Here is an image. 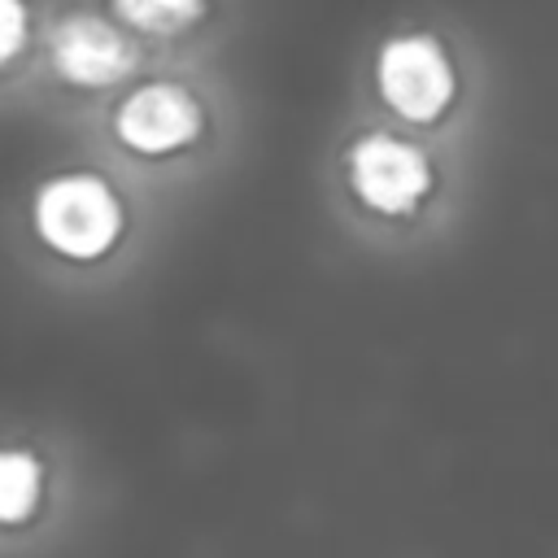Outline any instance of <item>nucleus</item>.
Listing matches in <instances>:
<instances>
[{
    "mask_svg": "<svg viewBox=\"0 0 558 558\" xmlns=\"http://www.w3.org/2000/svg\"><path fill=\"white\" fill-rule=\"evenodd\" d=\"M113 9L122 22H131L140 31L170 35V31H183L187 22H196L205 0H113Z\"/></svg>",
    "mask_w": 558,
    "mask_h": 558,
    "instance_id": "nucleus-7",
    "label": "nucleus"
},
{
    "mask_svg": "<svg viewBox=\"0 0 558 558\" xmlns=\"http://www.w3.org/2000/svg\"><path fill=\"white\" fill-rule=\"evenodd\" d=\"M26 44V4L22 0H0V65L13 61Z\"/></svg>",
    "mask_w": 558,
    "mask_h": 558,
    "instance_id": "nucleus-8",
    "label": "nucleus"
},
{
    "mask_svg": "<svg viewBox=\"0 0 558 558\" xmlns=\"http://www.w3.org/2000/svg\"><path fill=\"white\" fill-rule=\"evenodd\" d=\"M118 140L135 153H174L201 135V105L179 83L135 87L118 105Z\"/></svg>",
    "mask_w": 558,
    "mask_h": 558,
    "instance_id": "nucleus-4",
    "label": "nucleus"
},
{
    "mask_svg": "<svg viewBox=\"0 0 558 558\" xmlns=\"http://www.w3.org/2000/svg\"><path fill=\"white\" fill-rule=\"evenodd\" d=\"M379 92L384 100L410 118V122H432L445 113V105L453 100V65L445 57V48L432 35H397L379 48Z\"/></svg>",
    "mask_w": 558,
    "mask_h": 558,
    "instance_id": "nucleus-2",
    "label": "nucleus"
},
{
    "mask_svg": "<svg viewBox=\"0 0 558 558\" xmlns=\"http://www.w3.org/2000/svg\"><path fill=\"white\" fill-rule=\"evenodd\" d=\"M349 179L362 205L379 214H410L432 187V166L414 144L371 131L349 148Z\"/></svg>",
    "mask_w": 558,
    "mask_h": 558,
    "instance_id": "nucleus-3",
    "label": "nucleus"
},
{
    "mask_svg": "<svg viewBox=\"0 0 558 558\" xmlns=\"http://www.w3.org/2000/svg\"><path fill=\"white\" fill-rule=\"evenodd\" d=\"M35 231L48 248L92 262L122 231V205L100 174H57L35 196Z\"/></svg>",
    "mask_w": 558,
    "mask_h": 558,
    "instance_id": "nucleus-1",
    "label": "nucleus"
},
{
    "mask_svg": "<svg viewBox=\"0 0 558 558\" xmlns=\"http://www.w3.org/2000/svg\"><path fill=\"white\" fill-rule=\"evenodd\" d=\"M52 61L61 78L78 87H100V83L122 78L135 65V48L113 22L92 17V13H70L52 35Z\"/></svg>",
    "mask_w": 558,
    "mask_h": 558,
    "instance_id": "nucleus-5",
    "label": "nucleus"
},
{
    "mask_svg": "<svg viewBox=\"0 0 558 558\" xmlns=\"http://www.w3.org/2000/svg\"><path fill=\"white\" fill-rule=\"evenodd\" d=\"M39 458L26 449H0V523H22L39 501Z\"/></svg>",
    "mask_w": 558,
    "mask_h": 558,
    "instance_id": "nucleus-6",
    "label": "nucleus"
}]
</instances>
